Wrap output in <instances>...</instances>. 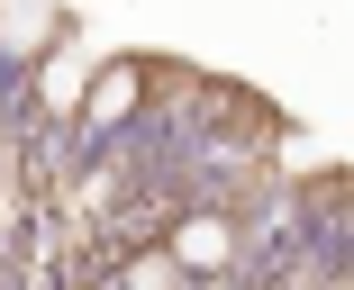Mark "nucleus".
Segmentation results:
<instances>
[{
  "label": "nucleus",
  "instance_id": "f257e3e1",
  "mask_svg": "<svg viewBox=\"0 0 354 290\" xmlns=\"http://www.w3.org/2000/svg\"><path fill=\"white\" fill-rule=\"evenodd\" d=\"M173 245H182V263H227V227H218V218H191Z\"/></svg>",
  "mask_w": 354,
  "mask_h": 290
},
{
  "label": "nucleus",
  "instance_id": "f03ea898",
  "mask_svg": "<svg viewBox=\"0 0 354 290\" xmlns=\"http://www.w3.org/2000/svg\"><path fill=\"white\" fill-rule=\"evenodd\" d=\"M0 37H10V46H37V37H46V10H10V19H0Z\"/></svg>",
  "mask_w": 354,
  "mask_h": 290
}]
</instances>
